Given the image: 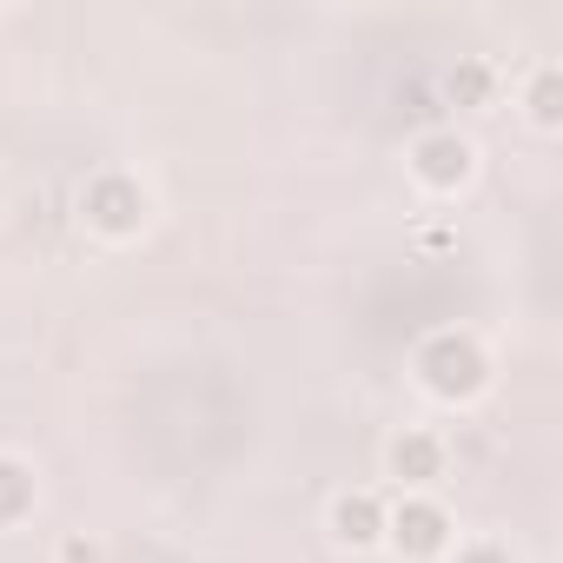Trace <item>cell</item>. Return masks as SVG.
Listing matches in <instances>:
<instances>
[{
    "instance_id": "cell-1",
    "label": "cell",
    "mask_w": 563,
    "mask_h": 563,
    "mask_svg": "<svg viewBox=\"0 0 563 563\" xmlns=\"http://www.w3.org/2000/svg\"><path fill=\"white\" fill-rule=\"evenodd\" d=\"M418 378H424V391L431 398H477L484 385H490V365H484V352H477V339H464V332H438L424 352H418Z\"/></svg>"
},
{
    "instance_id": "cell-2",
    "label": "cell",
    "mask_w": 563,
    "mask_h": 563,
    "mask_svg": "<svg viewBox=\"0 0 563 563\" xmlns=\"http://www.w3.org/2000/svg\"><path fill=\"white\" fill-rule=\"evenodd\" d=\"M80 212H87L93 232L126 239V232L146 225V192H140V179H126V173H100V179L80 192Z\"/></svg>"
},
{
    "instance_id": "cell-3",
    "label": "cell",
    "mask_w": 563,
    "mask_h": 563,
    "mask_svg": "<svg viewBox=\"0 0 563 563\" xmlns=\"http://www.w3.org/2000/svg\"><path fill=\"white\" fill-rule=\"evenodd\" d=\"M385 537L398 543V556L424 563V556H444V543H451V517H444V504H431V497H405V504L385 517Z\"/></svg>"
},
{
    "instance_id": "cell-4",
    "label": "cell",
    "mask_w": 563,
    "mask_h": 563,
    "mask_svg": "<svg viewBox=\"0 0 563 563\" xmlns=\"http://www.w3.org/2000/svg\"><path fill=\"white\" fill-rule=\"evenodd\" d=\"M471 166H477V153H471V140H464V133H424V140L411 146V173H418L424 186H438V192L464 186V179H471Z\"/></svg>"
},
{
    "instance_id": "cell-5",
    "label": "cell",
    "mask_w": 563,
    "mask_h": 563,
    "mask_svg": "<svg viewBox=\"0 0 563 563\" xmlns=\"http://www.w3.org/2000/svg\"><path fill=\"white\" fill-rule=\"evenodd\" d=\"M332 537H339V543H352V550L378 543V537H385V510H378V497L345 490V497L332 504Z\"/></svg>"
},
{
    "instance_id": "cell-6",
    "label": "cell",
    "mask_w": 563,
    "mask_h": 563,
    "mask_svg": "<svg viewBox=\"0 0 563 563\" xmlns=\"http://www.w3.org/2000/svg\"><path fill=\"white\" fill-rule=\"evenodd\" d=\"M438 471H444V444L431 431H405L391 444V477L398 484H438Z\"/></svg>"
},
{
    "instance_id": "cell-7",
    "label": "cell",
    "mask_w": 563,
    "mask_h": 563,
    "mask_svg": "<svg viewBox=\"0 0 563 563\" xmlns=\"http://www.w3.org/2000/svg\"><path fill=\"white\" fill-rule=\"evenodd\" d=\"M27 510H34V471L0 457V523H21Z\"/></svg>"
},
{
    "instance_id": "cell-8",
    "label": "cell",
    "mask_w": 563,
    "mask_h": 563,
    "mask_svg": "<svg viewBox=\"0 0 563 563\" xmlns=\"http://www.w3.org/2000/svg\"><path fill=\"white\" fill-rule=\"evenodd\" d=\"M444 93H451L457 107H484V100H490V67H484V60H457L451 80H444Z\"/></svg>"
},
{
    "instance_id": "cell-9",
    "label": "cell",
    "mask_w": 563,
    "mask_h": 563,
    "mask_svg": "<svg viewBox=\"0 0 563 563\" xmlns=\"http://www.w3.org/2000/svg\"><path fill=\"white\" fill-rule=\"evenodd\" d=\"M530 120H537V126H556V120H563V74H556V67H543V74L530 80Z\"/></svg>"
},
{
    "instance_id": "cell-10",
    "label": "cell",
    "mask_w": 563,
    "mask_h": 563,
    "mask_svg": "<svg viewBox=\"0 0 563 563\" xmlns=\"http://www.w3.org/2000/svg\"><path fill=\"white\" fill-rule=\"evenodd\" d=\"M457 563H510V550H497V543H471V550H457Z\"/></svg>"
},
{
    "instance_id": "cell-11",
    "label": "cell",
    "mask_w": 563,
    "mask_h": 563,
    "mask_svg": "<svg viewBox=\"0 0 563 563\" xmlns=\"http://www.w3.org/2000/svg\"><path fill=\"white\" fill-rule=\"evenodd\" d=\"M60 563H100V550H93V543H87V537H74V543H67V550H60Z\"/></svg>"
}]
</instances>
